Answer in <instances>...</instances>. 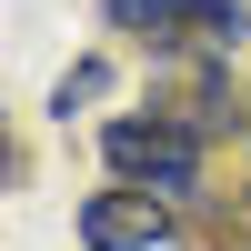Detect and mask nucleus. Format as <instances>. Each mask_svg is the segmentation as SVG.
Listing matches in <instances>:
<instances>
[{
    "label": "nucleus",
    "instance_id": "obj_1",
    "mask_svg": "<svg viewBox=\"0 0 251 251\" xmlns=\"http://www.w3.org/2000/svg\"><path fill=\"white\" fill-rule=\"evenodd\" d=\"M91 161L111 181H131V191H161L171 211H211L221 201V141L211 131H191V121L171 111V100H111V111L91 121Z\"/></svg>",
    "mask_w": 251,
    "mask_h": 251
},
{
    "label": "nucleus",
    "instance_id": "obj_2",
    "mask_svg": "<svg viewBox=\"0 0 251 251\" xmlns=\"http://www.w3.org/2000/svg\"><path fill=\"white\" fill-rule=\"evenodd\" d=\"M91 30L121 40L131 60H171V50H251V0H91Z\"/></svg>",
    "mask_w": 251,
    "mask_h": 251
},
{
    "label": "nucleus",
    "instance_id": "obj_3",
    "mask_svg": "<svg viewBox=\"0 0 251 251\" xmlns=\"http://www.w3.org/2000/svg\"><path fill=\"white\" fill-rule=\"evenodd\" d=\"M181 241H191V211H171L161 191H131L111 171L71 201V251H181Z\"/></svg>",
    "mask_w": 251,
    "mask_h": 251
},
{
    "label": "nucleus",
    "instance_id": "obj_4",
    "mask_svg": "<svg viewBox=\"0 0 251 251\" xmlns=\"http://www.w3.org/2000/svg\"><path fill=\"white\" fill-rule=\"evenodd\" d=\"M121 80H131V50H121V40H91V50H80L71 71L40 91V121H50V131H71V121H100V111L121 100Z\"/></svg>",
    "mask_w": 251,
    "mask_h": 251
},
{
    "label": "nucleus",
    "instance_id": "obj_5",
    "mask_svg": "<svg viewBox=\"0 0 251 251\" xmlns=\"http://www.w3.org/2000/svg\"><path fill=\"white\" fill-rule=\"evenodd\" d=\"M201 251H251V171L221 181V201L201 211Z\"/></svg>",
    "mask_w": 251,
    "mask_h": 251
},
{
    "label": "nucleus",
    "instance_id": "obj_6",
    "mask_svg": "<svg viewBox=\"0 0 251 251\" xmlns=\"http://www.w3.org/2000/svg\"><path fill=\"white\" fill-rule=\"evenodd\" d=\"M241 161H251V141H241Z\"/></svg>",
    "mask_w": 251,
    "mask_h": 251
}]
</instances>
